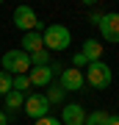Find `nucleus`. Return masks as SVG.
Instances as JSON below:
<instances>
[{"instance_id": "4468645a", "label": "nucleus", "mask_w": 119, "mask_h": 125, "mask_svg": "<svg viewBox=\"0 0 119 125\" xmlns=\"http://www.w3.org/2000/svg\"><path fill=\"white\" fill-rule=\"evenodd\" d=\"M108 111H102V108H97V111L86 114V125H108Z\"/></svg>"}, {"instance_id": "2eb2a0df", "label": "nucleus", "mask_w": 119, "mask_h": 125, "mask_svg": "<svg viewBox=\"0 0 119 125\" xmlns=\"http://www.w3.org/2000/svg\"><path fill=\"white\" fill-rule=\"evenodd\" d=\"M31 67H50V50H36V53H31Z\"/></svg>"}, {"instance_id": "f03ea898", "label": "nucleus", "mask_w": 119, "mask_h": 125, "mask_svg": "<svg viewBox=\"0 0 119 125\" xmlns=\"http://www.w3.org/2000/svg\"><path fill=\"white\" fill-rule=\"evenodd\" d=\"M3 72H9V75H28L31 72V56L25 50H6L3 53Z\"/></svg>"}, {"instance_id": "6ab92c4d", "label": "nucleus", "mask_w": 119, "mask_h": 125, "mask_svg": "<svg viewBox=\"0 0 119 125\" xmlns=\"http://www.w3.org/2000/svg\"><path fill=\"white\" fill-rule=\"evenodd\" d=\"M86 64H89V61L83 58V53H75V56H72V67H75V70H78V67H86Z\"/></svg>"}, {"instance_id": "9d476101", "label": "nucleus", "mask_w": 119, "mask_h": 125, "mask_svg": "<svg viewBox=\"0 0 119 125\" xmlns=\"http://www.w3.org/2000/svg\"><path fill=\"white\" fill-rule=\"evenodd\" d=\"M83 58L89 64H94V61H102V45H97V39H86L83 42Z\"/></svg>"}, {"instance_id": "ddd939ff", "label": "nucleus", "mask_w": 119, "mask_h": 125, "mask_svg": "<svg viewBox=\"0 0 119 125\" xmlns=\"http://www.w3.org/2000/svg\"><path fill=\"white\" fill-rule=\"evenodd\" d=\"M44 97H47V103H50V106H58V103H64L66 92L61 89V86H47V92H44Z\"/></svg>"}, {"instance_id": "0eeeda50", "label": "nucleus", "mask_w": 119, "mask_h": 125, "mask_svg": "<svg viewBox=\"0 0 119 125\" xmlns=\"http://www.w3.org/2000/svg\"><path fill=\"white\" fill-rule=\"evenodd\" d=\"M83 83H86L83 72L75 70V67H66V70L58 72V86H61L64 92H78V89H83Z\"/></svg>"}, {"instance_id": "39448f33", "label": "nucleus", "mask_w": 119, "mask_h": 125, "mask_svg": "<svg viewBox=\"0 0 119 125\" xmlns=\"http://www.w3.org/2000/svg\"><path fill=\"white\" fill-rule=\"evenodd\" d=\"M22 108H25V114L31 117L33 122L50 114V103H47L44 94H25V106H22Z\"/></svg>"}, {"instance_id": "6e6552de", "label": "nucleus", "mask_w": 119, "mask_h": 125, "mask_svg": "<svg viewBox=\"0 0 119 125\" xmlns=\"http://www.w3.org/2000/svg\"><path fill=\"white\" fill-rule=\"evenodd\" d=\"M100 33H102V39L111 42V45H119V14H102V20H100Z\"/></svg>"}, {"instance_id": "a211bd4d", "label": "nucleus", "mask_w": 119, "mask_h": 125, "mask_svg": "<svg viewBox=\"0 0 119 125\" xmlns=\"http://www.w3.org/2000/svg\"><path fill=\"white\" fill-rule=\"evenodd\" d=\"M33 125H61V120L53 117V114H47V117H42V120H36Z\"/></svg>"}, {"instance_id": "423d86ee", "label": "nucleus", "mask_w": 119, "mask_h": 125, "mask_svg": "<svg viewBox=\"0 0 119 125\" xmlns=\"http://www.w3.org/2000/svg\"><path fill=\"white\" fill-rule=\"evenodd\" d=\"M14 25H17L19 31L31 33V31L39 28V17H36V11L31 6H17V9H14Z\"/></svg>"}, {"instance_id": "7ed1b4c3", "label": "nucleus", "mask_w": 119, "mask_h": 125, "mask_svg": "<svg viewBox=\"0 0 119 125\" xmlns=\"http://www.w3.org/2000/svg\"><path fill=\"white\" fill-rule=\"evenodd\" d=\"M83 78H86L89 86H94V89H108L111 81H114V72H111V67L105 61H94V64L86 67V75Z\"/></svg>"}, {"instance_id": "20e7f679", "label": "nucleus", "mask_w": 119, "mask_h": 125, "mask_svg": "<svg viewBox=\"0 0 119 125\" xmlns=\"http://www.w3.org/2000/svg\"><path fill=\"white\" fill-rule=\"evenodd\" d=\"M61 72V64H50V67H31L28 78H31V86H39V89H47L53 86V78Z\"/></svg>"}, {"instance_id": "dca6fc26", "label": "nucleus", "mask_w": 119, "mask_h": 125, "mask_svg": "<svg viewBox=\"0 0 119 125\" xmlns=\"http://www.w3.org/2000/svg\"><path fill=\"white\" fill-rule=\"evenodd\" d=\"M11 89H14V78L9 75V72H3V70H0V97H6Z\"/></svg>"}, {"instance_id": "f3484780", "label": "nucleus", "mask_w": 119, "mask_h": 125, "mask_svg": "<svg viewBox=\"0 0 119 125\" xmlns=\"http://www.w3.org/2000/svg\"><path fill=\"white\" fill-rule=\"evenodd\" d=\"M11 78H14V92L25 94L28 89H31V78H28V75H11Z\"/></svg>"}, {"instance_id": "1a4fd4ad", "label": "nucleus", "mask_w": 119, "mask_h": 125, "mask_svg": "<svg viewBox=\"0 0 119 125\" xmlns=\"http://www.w3.org/2000/svg\"><path fill=\"white\" fill-rule=\"evenodd\" d=\"M58 120H61V125H86V108L80 103H66Z\"/></svg>"}, {"instance_id": "aec40b11", "label": "nucleus", "mask_w": 119, "mask_h": 125, "mask_svg": "<svg viewBox=\"0 0 119 125\" xmlns=\"http://www.w3.org/2000/svg\"><path fill=\"white\" fill-rule=\"evenodd\" d=\"M0 125H9V114L6 111H0Z\"/></svg>"}, {"instance_id": "f8f14e48", "label": "nucleus", "mask_w": 119, "mask_h": 125, "mask_svg": "<svg viewBox=\"0 0 119 125\" xmlns=\"http://www.w3.org/2000/svg\"><path fill=\"white\" fill-rule=\"evenodd\" d=\"M3 100H6V111H19V108L25 106V94H22V92H14V89L6 94Z\"/></svg>"}, {"instance_id": "f257e3e1", "label": "nucleus", "mask_w": 119, "mask_h": 125, "mask_svg": "<svg viewBox=\"0 0 119 125\" xmlns=\"http://www.w3.org/2000/svg\"><path fill=\"white\" fill-rule=\"evenodd\" d=\"M42 42H44V50H55V53H61V50H66L72 45V33H69V28L66 25H47L44 28V33H42Z\"/></svg>"}, {"instance_id": "412c9836", "label": "nucleus", "mask_w": 119, "mask_h": 125, "mask_svg": "<svg viewBox=\"0 0 119 125\" xmlns=\"http://www.w3.org/2000/svg\"><path fill=\"white\" fill-rule=\"evenodd\" d=\"M108 125H119V117H114V114H111V117H108Z\"/></svg>"}, {"instance_id": "9b49d317", "label": "nucleus", "mask_w": 119, "mask_h": 125, "mask_svg": "<svg viewBox=\"0 0 119 125\" xmlns=\"http://www.w3.org/2000/svg\"><path fill=\"white\" fill-rule=\"evenodd\" d=\"M22 50H25L28 56H31V53H36V50H44L42 33H39V31H31V33H25V36H22Z\"/></svg>"}]
</instances>
